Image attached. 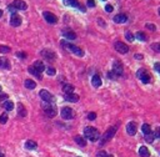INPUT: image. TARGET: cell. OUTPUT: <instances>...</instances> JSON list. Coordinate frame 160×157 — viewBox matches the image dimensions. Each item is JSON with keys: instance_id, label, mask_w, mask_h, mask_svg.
Wrapping results in <instances>:
<instances>
[{"instance_id": "6da1fadb", "label": "cell", "mask_w": 160, "mask_h": 157, "mask_svg": "<svg viewBox=\"0 0 160 157\" xmlns=\"http://www.w3.org/2000/svg\"><path fill=\"white\" fill-rule=\"evenodd\" d=\"M84 136H85V138H88V140L95 142L100 138L101 135L99 132V130H96L95 127H86V129L84 130Z\"/></svg>"}, {"instance_id": "7a4b0ae2", "label": "cell", "mask_w": 160, "mask_h": 157, "mask_svg": "<svg viewBox=\"0 0 160 157\" xmlns=\"http://www.w3.org/2000/svg\"><path fill=\"white\" fill-rule=\"evenodd\" d=\"M60 44H62L63 46L66 49V50H69V51H71V52H74L75 55L80 56V58H81V56H84V51H83L80 47L75 46V45L70 44V43H68V41H65V40H62V41H60Z\"/></svg>"}, {"instance_id": "3957f363", "label": "cell", "mask_w": 160, "mask_h": 157, "mask_svg": "<svg viewBox=\"0 0 160 157\" xmlns=\"http://www.w3.org/2000/svg\"><path fill=\"white\" fill-rule=\"evenodd\" d=\"M116 130H118V126H113V127H110V129L106 131L103 136H100V138H99V140H100V145H104L105 142H108L109 140H111L113 136L116 132Z\"/></svg>"}, {"instance_id": "277c9868", "label": "cell", "mask_w": 160, "mask_h": 157, "mask_svg": "<svg viewBox=\"0 0 160 157\" xmlns=\"http://www.w3.org/2000/svg\"><path fill=\"white\" fill-rule=\"evenodd\" d=\"M43 110L44 112L46 114L48 117H54V116H56V107L54 106V105H50V104H45L43 106Z\"/></svg>"}, {"instance_id": "5b68a950", "label": "cell", "mask_w": 160, "mask_h": 157, "mask_svg": "<svg viewBox=\"0 0 160 157\" xmlns=\"http://www.w3.org/2000/svg\"><path fill=\"white\" fill-rule=\"evenodd\" d=\"M136 76H138L140 80L144 82V84H148V82H150V75L146 72L145 69H140V70H138V72H136Z\"/></svg>"}, {"instance_id": "8992f818", "label": "cell", "mask_w": 160, "mask_h": 157, "mask_svg": "<svg viewBox=\"0 0 160 157\" xmlns=\"http://www.w3.org/2000/svg\"><path fill=\"white\" fill-rule=\"evenodd\" d=\"M39 96L41 97V100L45 101V102H53V101H54V96H53L48 90H40Z\"/></svg>"}, {"instance_id": "52a82bcc", "label": "cell", "mask_w": 160, "mask_h": 157, "mask_svg": "<svg viewBox=\"0 0 160 157\" xmlns=\"http://www.w3.org/2000/svg\"><path fill=\"white\" fill-rule=\"evenodd\" d=\"M114 47H115V50L118 52H120V54H126L129 51V46L126 44L121 43V41H116V43L114 44Z\"/></svg>"}, {"instance_id": "ba28073f", "label": "cell", "mask_w": 160, "mask_h": 157, "mask_svg": "<svg viewBox=\"0 0 160 157\" xmlns=\"http://www.w3.org/2000/svg\"><path fill=\"white\" fill-rule=\"evenodd\" d=\"M113 72L115 74L116 76L123 75L124 69H123V64H121L120 61H114V64H113Z\"/></svg>"}, {"instance_id": "9c48e42d", "label": "cell", "mask_w": 160, "mask_h": 157, "mask_svg": "<svg viewBox=\"0 0 160 157\" xmlns=\"http://www.w3.org/2000/svg\"><path fill=\"white\" fill-rule=\"evenodd\" d=\"M62 117L64 120H71L74 118V111L70 107H64L62 108Z\"/></svg>"}, {"instance_id": "30bf717a", "label": "cell", "mask_w": 160, "mask_h": 157, "mask_svg": "<svg viewBox=\"0 0 160 157\" xmlns=\"http://www.w3.org/2000/svg\"><path fill=\"white\" fill-rule=\"evenodd\" d=\"M43 16L49 24H55V22H58V18H56L53 13H50V11H44Z\"/></svg>"}, {"instance_id": "8fae6325", "label": "cell", "mask_w": 160, "mask_h": 157, "mask_svg": "<svg viewBox=\"0 0 160 157\" xmlns=\"http://www.w3.org/2000/svg\"><path fill=\"white\" fill-rule=\"evenodd\" d=\"M10 25L11 26H20L21 25V18H20V15H18V14H15L13 13L11 14V16H10Z\"/></svg>"}, {"instance_id": "7c38bea8", "label": "cell", "mask_w": 160, "mask_h": 157, "mask_svg": "<svg viewBox=\"0 0 160 157\" xmlns=\"http://www.w3.org/2000/svg\"><path fill=\"white\" fill-rule=\"evenodd\" d=\"M11 6H13L15 10H26V9H28L26 3L23 1V0H15V1L11 4Z\"/></svg>"}, {"instance_id": "4fadbf2b", "label": "cell", "mask_w": 160, "mask_h": 157, "mask_svg": "<svg viewBox=\"0 0 160 157\" xmlns=\"http://www.w3.org/2000/svg\"><path fill=\"white\" fill-rule=\"evenodd\" d=\"M64 4L68 6H74V7H78L79 10L81 11H85V7H84L81 4H80L78 0H64Z\"/></svg>"}, {"instance_id": "5bb4252c", "label": "cell", "mask_w": 160, "mask_h": 157, "mask_svg": "<svg viewBox=\"0 0 160 157\" xmlns=\"http://www.w3.org/2000/svg\"><path fill=\"white\" fill-rule=\"evenodd\" d=\"M41 56L43 58H45L46 60H49V61H54L55 60V52H53V51H50V50H41Z\"/></svg>"}, {"instance_id": "9a60e30c", "label": "cell", "mask_w": 160, "mask_h": 157, "mask_svg": "<svg viewBox=\"0 0 160 157\" xmlns=\"http://www.w3.org/2000/svg\"><path fill=\"white\" fill-rule=\"evenodd\" d=\"M136 130H138V125L135 122H129L126 125V132L130 135V136H134L136 133Z\"/></svg>"}, {"instance_id": "2e32d148", "label": "cell", "mask_w": 160, "mask_h": 157, "mask_svg": "<svg viewBox=\"0 0 160 157\" xmlns=\"http://www.w3.org/2000/svg\"><path fill=\"white\" fill-rule=\"evenodd\" d=\"M63 35L65 36V39H68V40H75V39H77V34H75L73 30H69V29L64 30Z\"/></svg>"}, {"instance_id": "e0dca14e", "label": "cell", "mask_w": 160, "mask_h": 157, "mask_svg": "<svg viewBox=\"0 0 160 157\" xmlns=\"http://www.w3.org/2000/svg\"><path fill=\"white\" fill-rule=\"evenodd\" d=\"M0 67L1 69H6V70L10 69V62L5 56H0Z\"/></svg>"}, {"instance_id": "ac0fdd59", "label": "cell", "mask_w": 160, "mask_h": 157, "mask_svg": "<svg viewBox=\"0 0 160 157\" xmlns=\"http://www.w3.org/2000/svg\"><path fill=\"white\" fill-rule=\"evenodd\" d=\"M128 20V16L125 14H118L114 16V21L118 22V24H123V22H125Z\"/></svg>"}, {"instance_id": "d6986e66", "label": "cell", "mask_w": 160, "mask_h": 157, "mask_svg": "<svg viewBox=\"0 0 160 157\" xmlns=\"http://www.w3.org/2000/svg\"><path fill=\"white\" fill-rule=\"evenodd\" d=\"M33 67H34V69H35V70H36L38 72H39V74H41V72H43V71L45 70V65H44V64L41 62V61H39V60H38V61H35V62H34Z\"/></svg>"}, {"instance_id": "ffe728a7", "label": "cell", "mask_w": 160, "mask_h": 157, "mask_svg": "<svg viewBox=\"0 0 160 157\" xmlns=\"http://www.w3.org/2000/svg\"><path fill=\"white\" fill-rule=\"evenodd\" d=\"M91 84H93L94 87H99V86L101 85V78L98 74H95L93 76V78H91Z\"/></svg>"}, {"instance_id": "44dd1931", "label": "cell", "mask_w": 160, "mask_h": 157, "mask_svg": "<svg viewBox=\"0 0 160 157\" xmlns=\"http://www.w3.org/2000/svg\"><path fill=\"white\" fill-rule=\"evenodd\" d=\"M65 100L66 101H70V102H78L79 101V96L77 95V93H68V95H65Z\"/></svg>"}, {"instance_id": "7402d4cb", "label": "cell", "mask_w": 160, "mask_h": 157, "mask_svg": "<svg viewBox=\"0 0 160 157\" xmlns=\"http://www.w3.org/2000/svg\"><path fill=\"white\" fill-rule=\"evenodd\" d=\"M139 155L142 157H149L150 156V152H149V150H148L146 146H142V147L139 148Z\"/></svg>"}, {"instance_id": "603a6c76", "label": "cell", "mask_w": 160, "mask_h": 157, "mask_svg": "<svg viewBox=\"0 0 160 157\" xmlns=\"http://www.w3.org/2000/svg\"><path fill=\"white\" fill-rule=\"evenodd\" d=\"M24 85H25V87H26V89H29V90H33V89H35V87H36L35 81L30 80V78H26L25 82H24Z\"/></svg>"}, {"instance_id": "cb8c5ba5", "label": "cell", "mask_w": 160, "mask_h": 157, "mask_svg": "<svg viewBox=\"0 0 160 157\" xmlns=\"http://www.w3.org/2000/svg\"><path fill=\"white\" fill-rule=\"evenodd\" d=\"M74 140H75V142H77L79 146H81V147L86 146V140H85V138H84L83 136H75Z\"/></svg>"}, {"instance_id": "d4e9b609", "label": "cell", "mask_w": 160, "mask_h": 157, "mask_svg": "<svg viewBox=\"0 0 160 157\" xmlns=\"http://www.w3.org/2000/svg\"><path fill=\"white\" fill-rule=\"evenodd\" d=\"M18 115L20 116V117H25L26 116V110H25V107L23 106V104H18Z\"/></svg>"}, {"instance_id": "484cf974", "label": "cell", "mask_w": 160, "mask_h": 157, "mask_svg": "<svg viewBox=\"0 0 160 157\" xmlns=\"http://www.w3.org/2000/svg\"><path fill=\"white\" fill-rule=\"evenodd\" d=\"M63 90H64V92H65V95H68V93H73L74 92V86L66 84V85L63 86Z\"/></svg>"}, {"instance_id": "4316f807", "label": "cell", "mask_w": 160, "mask_h": 157, "mask_svg": "<svg viewBox=\"0 0 160 157\" xmlns=\"http://www.w3.org/2000/svg\"><path fill=\"white\" fill-rule=\"evenodd\" d=\"M36 142L35 141H31V140H29V141H26L25 142V147L28 148V150H35L36 148Z\"/></svg>"}, {"instance_id": "83f0119b", "label": "cell", "mask_w": 160, "mask_h": 157, "mask_svg": "<svg viewBox=\"0 0 160 157\" xmlns=\"http://www.w3.org/2000/svg\"><path fill=\"white\" fill-rule=\"evenodd\" d=\"M4 108H5V110H8V111H11L14 108V104L11 102V101H4Z\"/></svg>"}, {"instance_id": "f1b7e54d", "label": "cell", "mask_w": 160, "mask_h": 157, "mask_svg": "<svg viewBox=\"0 0 160 157\" xmlns=\"http://www.w3.org/2000/svg\"><path fill=\"white\" fill-rule=\"evenodd\" d=\"M142 131L144 132V135L150 133V132H151V127H150V125H148V123H144V125L142 126Z\"/></svg>"}, {"instance_id": "f546056e", "label": "cell", "mask_w": 160, "mask_h": 157, "mask_svg": "<svg viewBox=\"0 0 160 157\" xmlns=\"http://www.w3.org/2000/svg\"><path fill=\"white\" fill-rule=\"evenodd\" d=\"M154 138H155V136H154V133H153V132H150V133L145 135V141L148 142V143H151V142L154 141Z\"/></svg>"}, {"instance_id": "4dcf8cb0", "label": "cell", "mask_w": 160, "mask_h": 157, "mask_svg": "<svg viewBox=\"0 0 160 157\" xmlns=\"http://www.w3.org/2000/svg\"><path fill=\"white\" fill-rule=\"evenodd\" d=\"M135 36H136V39H139L140 41H146V36H145V34L142 32V31L136 32V34H135Z\"/></svg>"}, {"instance_id": "1f68e13d", "label": "cell", "mask_w": 160, "mask_h": 157, "mask_svg": "<svg viewBox=\"0 0 160 157\" xmlns=\"http://www.w3.org/2000/svg\"><path fill=\"white\" fill-rule=\"evenodd\" d=\"M29 72H30V74H31V75H34V76H36L38 78H41V76H40V74H39V72H38V71H36L35 69H34V67H33V66H30V67H29Z\"/></svg>"}, {"instance_id": "d6a6232c", "label": "cell", "mask_w": 160, "mask_h": 157, "mask_svg": "<svg viewBox=\"0 0 160 157\" xmlns=\"http://www.w3.org/2000/svg\"><path fill=\"white\" fill-rule=\"evenodd\" d=\"M125 37H126V40L130 41V43H131V41H134V39H135V36L133 35L130 31H126V32H125Z\"/></svg>"}, {"instance_id": "836d02e7", "label": "cell", "mask_w": 160, "mask_h": 157, "mask_svg": "<svg viewBox=\"0 0 160 157\" xmlns=\"http://www.w3.org/2000/svg\"><path fill=\"white\" fill-rule=\"evenodd\" d=\"M6 122H8V115L6 114L0 115V123H6Z\"/></svg>"}, {"instance_id": "e575fe53", "label": "cell", "mask_w": 160, "mask_h": 157, "mask_svg": "<svg viewBox=\"0 0 160 157\" xmlns=\"http://www.w3.org/2000/svg\"><path fill=\"white\" fill-rule=\"evenodd\" d=\"M151 49H153L154 51H157V52H160V43H155L151 45Z\"/></svg>"}, {"instance_id": "d590c367", "label": "cell", "mask_w": 160, "mask_h": 157, "mask_svg": "<svg viewBox=\"0 0 160 157\" xmlns=\"http://www.w3.org/2000/svg\"><path fill=\"white\" fill-rule=\"evenodd\" d=\"M10 51V47L9 46H4V45H0V52L5 54V52H9Z\"/></svg>"}, {"instance_id": "8d00e7d4", "label": "cell", "mask_w": 160, "mask_h": 157, "mask_svg": "<svg viewBox=\"0 0 160 157\" xmlns=\"http://www.w3.org/2000/svg\"><path fill=\"white\" fill-rule=\"evenodd\" d=\"M46 72H48V75L53 76V75H55V74H56V71H55L54 67H48V69H46Z\"/></svg>"}, {"instance_id": "74e56055", "label": "cell", "mask_w": 160, "mask_h": 157, "mask_svg": "<svg viewBox=\"0 0 160 157\" xmlns=\"http://www.w3.org/2000/svg\"><path fill=\"white\" fill-rule=\"evenodd\" d=\"M113 10H114V7H113L111 4H106V5H105V11H106V13H111Z\"/></svg>"}, {"instance_id": "f35d334b", "label": "cell", "mask_w": 160, "mask_h": 157, "mask_svg": "<svg viewBox=\"0 0 160 157\" xmlns=\"http://www.w3.org/2000/svg\"><path fill=\"white\" fill-rule=\"evenodd\" d=\"M146 29L151 30V31H155V29H157V28H155L154 24H149V22H148V24H146Z\"/></svg>"}, {"instance_id": "ab89813d", "label": "cell", "mask_w": 160, "mask_h": 157, "mask_svg": "<svg viewBox=\"0 0 160 157\" xmlns=\"http://www.w3.org/2000/svg\"><path fill=\"white\" fill-rule=\"evenodd\" d=\"M88 118H89V120H95V118H96V114H95V112H90V114L88 115Z\"/></svg>"}, {"instance_id": "60d3db41", "label": "cell", "mask_w": 160, "mask_h": 157, "mask_svg": "<svg viewBox=\"0 0 160 157\" xmlns=\"http://www.w3.org/2000/svg\"><path fill=\"white\" fill-rule=\"evenodd\" d=\"M98 157H110V156H108V153H106L105 151H101V152L98 153Z\"/></svg>"}, {"instance_id": "b9f144b4", "label": "cell", "mask_w": 160, "mask_h": 157, "mask_svg": "<svg viewBox=\"0 0 160 157\" xmlns=\"http://www.w3.org/2000/svg\"><path fill=\"white\" fill-rule=\"evenodd\" d=\"M88 6H90V7H94L95 6V1H94V0H88Z\"/></svg>"}, {"instance_id": "7bdbcfd3", "label": "cell", "mask_w": 160, "mask_h": 157, "mask_svg": "<svg viewBox=\"0 0 160 157\" xmlns=\"http://www.w3.org/2000/svg\"><path fill=\"white\" fill-rule=\"evenodd\" d=\"M16 55H18V56H19V58H20V59H25V58H26V54H25V52H23V51L18 52Z\"/></svg>"}, {"instance_id": "ee69618b", "label": "cell", "mask_w": 160, "mask_h": 157, "mask_svg": "<svg viewBox=\"0 0 160 157\" xmlns=\"http://www.w3.org/2000/svg\"><path fill=\"white\" fill-rule=\"evenodd\" d=\"M154 136H155V137H158V138H160V127H158L157 131L154 132Z\"/></svg>"}, {"instance_id": "f6af8a7d", "label": "cell", "mask_w": 160, "mask_h": 157, "mask_svg": "<svg viewBox=\"0 0 160 157\" xmlns=\"http://www.w3.org/2000/svg\"><path fill=\"white\" fill-rule=\"evenodd\" d=\"M8 99V95H6V93H0V100H4V101H5Z\"/></svg>"}, {"instance_id": "bcb514c9", "label": "cell", "mask_w": 160, "mask_h": 157, "mask_svg": "<svg viewBox=\"0 0 160 157\" xmlns=\"http://www.w3.org/2000/svg\"><path fill=\"white\" fill-rule=\"evenodd\" d=\"M108 77H109V78H115V74H114L113 71H111V72L109 71V72H108Z\"/></svg>"}, {"instance_id": "7dc6e473", "label": "cell", "mask_w": 160, "mask_h": 157, "mask_svg": "<svg viewBox=\"0 0 160 157\" xmlns=\"http://www.w3.org/2000/svg\"><path fill=\"white\" fill-rule=\"evenodd\" d=\"M143 58H144V56L142 54H135V59L136 60H143Z\"/></svg>"}, {"instance_id": "c3c4849f", "label": "cell", "mask_w": 160, "mask_h": 157, "mask_svg": "<svg viewBox=\"0 0 160 157\" xmlns=\"http://www.w3.org/2000/svg\"><path fill=\"white\" fill-rule=\"evenodd\" d=\"M155 70H157L158 72H160V62H157V64H155Z\"/></svg>"}, {"instance_id": "681fc988", "label": "cell", "mask_w": 160, "mask_h": 157, "mask_svg": "<svg viewBox=\"0 0 160 157\" xmlns=\"http://www.w3.org/2000/svg\"><path fill=\"white\" fill-rule=\"evenodd\" d=\"M98 22H99V24H101L103 26H105V22H104V21H103V20H101V19H99V20H98Z\"/></svg>"}, {"instance_id": "f907efd6", "label": "cell", "mask_w": 160, "mask_h": 157, "mask_svg": "<svg viewBox=\"0 0 160 157\" xmlns=\"http://www.w3.org/2000/svg\"><path fill=\"white\" fill-rule=\"evenodd\" d=\"M3 16V10H0V18Z\"/></svg>"}, {"instance_id": "816d5d0a", "label": "cell", "mask_w": 160, "mask_h": 157, "mask_svg": "<svg viewBox=\"0 0 160 157\" xmlns=\"http://www.w3.org/2000/svg\"><path fill=\"white\" fill-rule=\"evenodd\" d=\"M0 157H5V156H4V155H3V153H0Z\"/></svg>"}, {"instance_id": "f5cc1de1", "label": "cell", "mask_w": 160, "mask_h": 157, "mask_svg": "<svg viewBox=\"0 0 160 157\" xmlns=\"http://www.w3.org/2000/svg\"><path fill=\"white\" fill-rule=\"evenodd\" d=\"M0 91H1V86H0Z\"/></svg>"}, {"instance_id": "db71d44e", "label": "cell", "mask_w": 160, "mask_h": 157, "mask_svg": "<svg viewBox=\"0 0 160 157\" xmlns=\"http://www.w3.org/2000/svg\"><path fill=\"white\" fill-rule=\"evenodd\" d=\"M159 14H160V9H159Z\"/></svg>"}]
</instances>
